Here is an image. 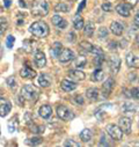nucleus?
<instances>
[{"label":"nucleus","instance_id":"1","mask_svg":"<svg viewBox=\"0 0 139 147\" xmlns=\"http://www.w3.org/2000/svg\"><path fill=\"white\" fill-rule=\"evenodd\" d=\"M30 32L36 36L38 38H43V37H47L49 35V26L44 22V21H36L34 22L30 28H29Z\"/></svg>","mask_w":139,"mask_h":147},{"label":"nucleus","instance_id":"2","mask_svg":"<svg viewBox=\"0 0 139 147\" xmlns=\"http://www.w3.org/2000/svg\"><path fill=\"white\" fill-rule=\"evenodd\" d=\"M49 13L48 3L45 0H35L31 6V14L34 16H45Z\"/></svg>","mask_w":139,"mask_h":147},{"label":"nucleus","instance_id":"3","mask_svg":"<svg viewBox=\"0 0 139 147\" xmlns=\"http://www.w3.org/2000/svg\"><path fill=\"white\" fill-rule=\"evenodd\" d=\"M21 93H22V97L27 98L28 101H36L38 98V95H40L38 89L35 87V86H32V85H26V86H23Z\"/></svg>","mask_w":139,"mask_h":147},{"label":"nucleus","instance_id":"4","mask_svg":"<svg viewBox=\"0 0 139 147\" xmlns=\"http://www.w3.org/2000/svg\"><path fill=\"white\" fill-rule=\"evenodd\" d=\"M57 115L63 121H71L74 118V114L65 105H58L57 108Z\"/></svg>","mask_w":139,"mask_h":147},{"label":"nucleus","instance_id":"5","mask_svg":"<svg viewBox=\"0 0 139 147\" xmlns=\"http://www.w3.org/2000/svg\"><path fill=\"white\" fill-rule=\"evenodd\" d=\"M107 133L114 139V140H121L123 138V131L121 130L119 126L115 124H109L107 126Z\"/></svg>","mask_w":139,"mask_h":147},{"label":"nucleus","instance_id":"6","mask_svg":"<svg viewBox=\"0 0 139 147\" xmlns=\"http://www.w3.org/2000/svg\"><path fill=\"white\" fill-rule=\"evenodd\" d=\"M12 109V103L6 98H0V116L5 117Z\"/></svg>","mask_w":139,"mask_h":147},{"label":"nucleus","instance_id":"7","mask_svg":"<svg viewBox=\"0 0 139 147\" xmlns=\"http://www.w3.org/2000/svg\"><path fill=\"white\" fill-rule=\"evenodd\" d=\"M59 60L61 63H68V61H71L74 59V53L72 50H70V49H63L58 56Z\"/></svg>","mask_w":139,"mask_h":147},{"label":"nucleus","instance_id":"8","mask_svg":"<svg viewBox=\"0 0 139 147\" xmlns=\"http://www.w3.org/2000/svg\"><path fill=\"white\" fill-rule=\"evenodd\" d=\"M131 121L128 117H121L118 121V126L121 127V130L123 131V133L129 134L131 132Z\"/></svg>","mask_w":139,"mask_h":147},{"label":"nucleus","instance_id":"9","mask_svg":"<svg viewBox=\"0 0 139 147\" xmlns=\"http://www.w3.org/2000/svg\"><path fill=\"white\" fill-rule=\"evenodd\" d=\"M131 8H132V7H131L129 4H126V3H122V4H119V5L116 6L117 13H118L121 16H124V18H128V16L130 15Z\"/></svg>","mask_w":139,"mask_h":147},{"label":"nucleus","instance_id":"10","mask_svg":"<svg viewBox=\"0 0 139 147\" xmlns=\"http://www.w3.org/2000/svg\"><path fill=\"white\" fill-rule=\"evenodd\" d=\"M114 86H115V80L113 78H109L106 82L103 84L102 86V92H103V95L104 97H108L111 93V90L114 89Z\"/></svg>","mask_w":139,"mask_h":147},{"label":"nucleus","instance_id":"11","mask_svg":"<svg viewBox=\"0 0 139 147\" xmlns=\"http://www.w3.org/2000/svg\"><path fill=\"white\" fill-rule=\"evenodd\" d=\"M68 77H70V79H71V80H74V81H82V80H85L86 74H85L82 71H80V69L78 68V69L70 71Z\"/></svg>","mask_w":139,"mask_h":147},{"label":"nucleus","instance_id":"12","mask_svg":"<svg viewBox=\"0 0 139 147\" xmlns=\"http://www.w3.org/2000/svg\"><path fill=\"white\" fill-rule=\"evenodd\" d=\"M109 65H110L111 72L115 74V73H117L119 71V67H121V58L118 56H111L110 57V60H109Z\"/></svg>","mask_w":139,"mask_h":147},{"label":"nucleus","instance_id":"13","mask_svg":"<svg viewBox=\"0 0 139 147\" xmlns=\"http://www.w3.org/2000/svg\"><path fill=\"white\" fill-rule=\"evenodd\" d=\"M60 88L64 90V92H72L77 88V84L71 80V79H66V80H63L61 84H60Z\"/></svg>","mask_w":139,"mask_h":147},{"label":"nucleus","instance_id":"14","mask_svg":"<svg viewBox=\"0 0 139 147\" xmlns=\"http://www.w3.org/2000/svg\"><path fill=\"white\" fill-rule=\"evenodd\" d=\"M126 65L129 67H132V68H139V58L136 57L133 53H128L126 55Z\"/></svg>","mask_w":139,"mask_h":147},{"label":"nucleus","instance_id":"15","mask_svg":"<svg viewBox=\"0 0 139 147\" xmlns=\"http://www.w3.org/2000/svg\"><path fill=\"white\" fill-rule=\"evenodd\" d=\"M35 64H36L37 67H44L47 65V58L45 55L42 51H37L35 53Z\"/></svg>","mask_w":139,"mask_h":147},{"label":"nucleus","instance_id":"16","mask_svg":"<svg viewBox=\"0 0 139 147\" xmlns=\"http://www.w3.org/2000/svg\"><path fill=\"white\" fill-rule=\"evenodd\" d=\"M20 76H21L22 78H24V79H34L35 77H36V72H35L32 68L26 66V67H23V68L21 69Z\"/></svg>","mask_w":139,"mask_h":147},{"label":"nucleus","instance_id":"17","mask_svg":"<svg viewBox=\"0 0 139 147\" xmlns=\"http://www.w3.org/2000/svg\"><path fill=\"white\" fill-rule=\"evenodd\" d=\"M52 115V108L49 104H44L40 108V116L44 119H48Z\"/></svg>","mask_w":139,"mask_h":147},{"label":"nucleus","instance_id":"18","mask_svg":"<svg viewBox=\"0 0 139 147\" xmlns=\"http://www.w3.org/2000/svg\"><path fill=\"white\" fill-rule=\"evenodd\" d=\"M110 30H111V32H113L114 35H116V36H121V35L123 34L124 27H123L119 22L114 21V22H111V24H110Z\"/></svg>","mask_w":139,"mask_h":147},{"label":"nucleus","instance_id":"19","mask_svg":"<svg viewBox=\"0 0 139 147\" xmlns=\"http://www.w3.org/2000/svg\"><path fill=\"white\" fill-rule=\"evenodd\" d=\"M103 78H104V72L101 68H96L92 73V77H90L92 81H94V82H99V81L103 80Z\"/></svg>","mask_w":139,"mask_h":147},{"label":"nucleus","instance_id":"20","mask_svg":"<svg viewBox=\"0 0 139 147\" xmlns=\"http://www.w3.org/2000/svg\"><path fill=\"white\" fill-rule=\"evenodd\" d=\"M38 84H40L41 87L47 88V87H49L51 85V79H50V77L48 74H44L43 73V74H41L40 78H38Z\"/></svg>","mask_w":139,"mask_h":147},{"label":"nucleus","instance_id":"21","mask_svg":"<svg viewBox=\"0 0 139 147\" xmlns=\"http://www.w3.org/2000/svg\"><path fill=\"white\" fill-rule=\"evenodd\" d=\"M52 23H53L55 26H57L58 28H60V29H64V28L67 26V22H66L63 18H60L59 15L52 16Z\"/></svg>","mask_w":139,"mask_h":147},{"label":"nucleus","instance_id":"22","mask_svg":"<svg viewBox=\"0 0 139 147\" xmlns=\"http://www.w3.org/2000/svg\"><path fill=\"white\" fill-rule=\"evenodd\" d=\"M61 50H63V45H61L59 42H56V43L52 45V48L50 49V55L56 58V57L59 56V53H60Z\"/></svg>","mask_w":139,"mask_h":147},{"label":"nucleus","instance_id":"23","mask_svg":"<svg viewBox=\"0 0 139 147\" xmlns=\"http://www.w3.org/2000/svg\"><path fill=\"white\" fill-rule=\"evenodd\" d=\"M92 137H93V134H92L90 130H88V129L82 130L81 133H80V139H81L84 142H88V141H90V140H92Z\"/></svg>","mask_w":139,"mask_h":147},{"label":"nucleus","instance_id":"24","mask_svg":"<svg viewBox=\"0 0 139 147\" xmlns=\"http://www.w3.org/2000/svg\"><path fill=\"white\" fill-rule=\"evenodd\" d=\"M73 26H74V28L77 30H80V29L84 28V19L79 14H77L74 16V19H73Z\"/></svg>","mask_w":139,"mask_h":147},{"label":"nucleus","instance_id":"25","mask_svg":"<svg viewBox=\"0 0 139 147\" xmlns=\"http://www.w3.org/2000/svg\"><path fill=\"white\" fill-rule=\"evenodd\" d=\"M86 95H87L88 100H90V101H96V100L99 98V90H97L96 88H89V89L87 90Z\"/></svg>","mask_w":139,"mask_h":147},{"label":"nucleus","instance_id":"26","mask_svg":"<svg viewBox=\"0 0 139 147\" xmlns=\"http://www.w3.org/2000/svg\"><path fill=\"white\" fill-rule=\"evenodd\" d=\"M80 49L85 52H89V53H93V50H94V45L87 41H84L80 43Z\"/></svg>","mask_w":139,"mask_h":147},{"label":"nucleus","instance_id":"27","mask_svg":"<svg viewBox=\"0 0 139 147\" xmlns=\"http://www.w3.org/2000/svg\"><path fill=\"white\" fill-rule=\"evenodd\" d=\"M94 30H95V26L93 22H88L86 26H85V29H84V32L86 36L88 37H92L93 34H94Z\"/></svg>","mask_w":139,"mask_h":147},{"label":"nucleus","instance_id":"28","mask_svg":"<svg viewBox=\"0 0 139 147\" xmlns=\"http://www.w3.org/2000/svg\"><path fill=\"white\" fill-rule=\"evenodd\" d=\"M136 110H137V108H136V105L133 104V103H130V102H126L124 105H123V111L124 113H136Z\"/></svg>","mask_w":139,"mask_h":147},{"label":"nucleus","instance_id":"29","mask_svg":"<svg viewBox=\"0 0 139 147\" xmlns=\"http://www.w3.org/2000/svg\"><path fill=\"white\" fill-rule=\"evenodd\" d=\"M103 61H104V55H103V52L95 55V58H94V61H93V63H94V65H95L96 67H100Z\"/></svg>","mask_w":139,"mask_h":147},{"label":"nucleus","instance_id":"30","mask_svg":"<svg viewBox=\"0 0 139 147\" xmlns=\"http://www.w3.org/2000/svg\"><path fill=\"white\" fill-rule=\"evenodd\" d=\"M86 64H87V59H86V57H84V56H79L78 59L76 60V66H77L78 68L85 67Z\"/></svg>","mask_w":139,"mask_h":147},{"label":"nucleus","instance_id":"31","mask_svg":"<svg viewBox=\"0 0 139 147\" xmlns=\"http://www.w3.org/2000/svg\"><path fill=\"white\" fill-rule=\"evenodd\" d=\"M68 6L66 5V4H64V3H60V4H58V5H56V7H55V12H63V13H67L68 12Z\"/></svg>","mask_w":139,"mask_h":147},{"label":"nucleus","instance_id":"32","mask_svg":"<svg viewBox=\"0 0 139 147\" xmlns=\"http://www.w3.org/2000/svg\"><path fill=\"white\" fill-rule=\"evenodd\" d=\"M16 127H18V117H14L8 123V130H9V132H14L16 130Z\"/></svg>","mask_w":139,"mask_h":147},{"label":"nucleus","instance_id":"33","mask_svg":"<svg viewBox=\"0 0 139 147\" xmlns=\"http://www.w3.org/2000/svg\"><path fill=\"white\" fill-rule=\"evenodd\" d=\"M8 28V22L5 18H0V35L5 32V30Z\"/></svg>","mask_w":139,"mask_h":147},{"label":"nucleus","instance_id":"34","mask_svg":"<svg viewBox=\"0 0 139 147\" xmlns=\"http://www.w3.org/2000/svg\"><path fill=\"white\" fill-rule=\"evenodd\" d=\"M26 142H27L28 145H32V146H35V145H38V144L42 142V138H40V137H35V138H31V139H27Z\"/></svg>","mask_w":139,"mask_h":147},{"label":"nucleus","instance_id":"35","mask_svg":"<svg viewBox=\"0 0 139 147\" xmlns=\"http://www.w3.org/2000/svg\"><path fill=\"white\" fill-rule=\"evenodd\" d=\"M97 35H99V37H100L101 40L107 38V36H108V30H107V28H104V27L100 28V29H99V32H97Z\"/></svg>","mask_w":139,"mask_h":147},{"label":"nucleus","instance_id":"36","mask_svg":"<svg viewBox=\"0 0 139 147\" xmlns=\"http://www.w3.org/2000/svg\"><path fill=\"white\" fill-rule=\"evenodd\" d=\"M64 146H65V147H79L80 145H79L78 142L73 141L72 139H68V140H66V141H65Z\"/></svg>","mask_w":139,"mask_h":147},{"label":"nucleus","instance_id":"37","mask_svg":"<svg viewBox=\"0 0 139 147\" xmlns=\"http://www.w3.org/2000/svg\"><path fill=\"white\" fill-rule=\"evenodd\" d=\"M14 42H15V38L13 37V36H12V35H8V36H7V40H6V47L11 49V48L13 47Z\"/></svg>","mask_w":139,"mask_h":147},{"label":"nucleus","instance_id":"38","mask_svg":"<svg viewBox=\"0 0 139 147\" xmlns=\"http://www.w3.org/2000/svg\"><path fill=\"white\" fill-rule=\"evenodd\" d=\"M7 85L11 87V88H15L16 87V81L14 79V77H11L7 79Z\"/></svg>","mask_w":139,"mask_h":147},{"label":"nucleus","instance_id":"39","mask_svg":"<svg viewBox=\"0 0 139 147\" xmlns=\"http://www.w3.org/2000/svg\"><path fill=\"white\" fill-rule=\"evenodd\" d=\"M102 9L104 12H111L113 11V5L110 3H106V4L102 5Z\"/></svg>","mask_w":139,"mask_h":147},{"label":"nucleus","instance_id":"40","mask_svg":"<svg viewBox=\"0 0 139 147\" xmlns=\"http://www.w3.org/2000/svg\"><path fill=\"white\" fill-rule=\"evenodd\" d=\"M131 96L133 97V98H139V88H137V87H134V88H132L131 89Z\"/></svg>","mask_w":139,"mask_h":147},{"label":"nucleus","instance_id":"41","mask_svg":"<svg viewBox=\"0 0 139 147\" xmlns=\"http://www.w3.org/2000/svg\"><path fill=\"white\" fill-rule=\"evenodd\" d=\"M124 1H125L126 4H129L131 7H134V6L137 5V3H138V0H124Z\"/></svg>","mask_w":139,"mask_h":147},{"label":"nucleus","instance_id":"42","mask_svg":"<svg viewBox=\"0 0 139 147\" xmlns=\"http://www.w3.org/2000/svg\"><path fill=\"white\" fill-rule=\"evenodd\" d=\"M85 6H86V0H82L81 4H80L79 7H78V14H79L80 12H82V9L85 8Z\"/></svg>","mask_w":139,"mask_h":147},{"label":"nucleus","instance_id":"43","mask_svg":"<svg viewBox=\"0 0 139 147\" xmlns=\"http://www.w3.org/2000/svg\"><path fill=\"white\" fill-rule=\"evenodd\" d=\"M76 102H77V104H80V105L84 104V100H82V97H81L80 95L76 96Z\"/></svg>","mask_w":139,"mask_h":147},{"label":"nucleus","instance_id":"44","mask_svg":"<svg viewBox=\"0 0 139 147\" xmlns=\"http://www.w3.org/2000/svg\"><path fill=\"white\" fill-rule=\"evenodd\" d=\"M134 24H137L138 27H139V11L136 13V15H134Z\"/></svg>","mask_w":139,"mask_h":147},{"label":"nucleus","instance_id":"45","mask_svg":"<svg viewBox=\"0 0 139 147\" xmlns=\"http://www.w3.org/2000/svg\"><path fill=\"white\" fill-rule=\"evenodd\" d=\"M130 81H133L134 79H136V74H134V73H130Z\"/></svg>","mask_w":139,"mask_h":147},{"label":"nucleus","instance_id":"46","mask_svg":"<svg viewBox=\"0 0 139 147\" xmlns=\"http://www.w3.org/2000/svg\"><path fill=\"white\" fill-rule=\"evenodd\" d=\"M11 6V0H5V7H9Z\"/></svg>","mask_w":139,"mask_h":147},{"label":"nucleus","instance_id":"47","mask_svg":"<svg viewBox=\"0 0 139 147\" xmlns=\"http://www.w3.org/2000/svg\"><path fill=\"white\" fill-rule=\"evenodd\" d=\"M20 6H21V7H26V3H24V0H20Z\"/></svg>","mask_w":139,"mask_h":147},{"label":"nucleus","instance_id":"48","mask_svg":"<svg viewBox=\"0 0 139 147\" xmlns=\"http://www.w3.org/2000/svg\"><path fill=\"white\" fill-rule=\"evenodd\" d=\"M70 1H77V0H70Z\"/></svg>","mask_w":139,"mask_h":147}]
</instances>
